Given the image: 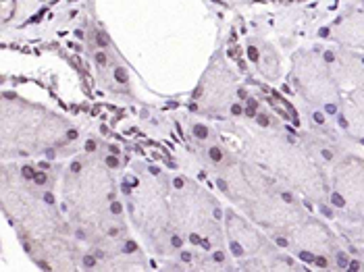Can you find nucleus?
Segmentation results:
<instances>
[{
  "mask_svg": "<svg viewBox=\"0 0 364 272\" xmlns=\"http://www.w3.org/2000/svg\"><path fill=\"white\" fill-rule=\"evenodd\" d=\"M323 156H325V158H327V160H331V158H333V154H331V152H329V150H323Z\"/></svg>",
  "mask_w": 364,
  "mask_h": 272,
  "instance_id": "7c9ffc66",
  "label": "nucleus"
},
{
  "mask_svg": "<svg viewBox=\"0 0 364 272\" xmlns=\"http://www.w3.org/2000/svg\"><path fill=\"white\" fill-rule=\"evenodd\" d=\"M300 260H304V262H312V260H314V256H312V254H308V252H300Z\"/></svg>",
  "mask_w": 364,
  "mask_h": 272,
  "instance_id": "2eb2a0df",
  "label": "nucleus"
},
{
  "mask_svg": "<svg viewBox=\"0 0 364 272\" xmlns=\"http://www.w3.org/2000/svg\"><path fill=\"white\" fill-rule=\"evenodd\" d=\"M21 175H23L25 179H33V175H35V170H33L31 166H23V170H21Z\"/></svg>",
  "mask_w": 364,
  "mask_h": 272,
  "instance_id": "0eeeda50",
  "label": "nucleus"
},
{
  "mask_svg": "<svg viewBox=\"0 0 364 272\" xmlns=\"http://www.w3.org/2000/svg\"><path fill=\"white\" fill-rule=\"evenodd\" d=\"M75 137H77V131L71 129V131H69V139H75Z\"/></svg>",
  "mask_w": 364,
  "mask_h": 272,
  "instance_id": "473e14b6",
  "label": "nucleus"
},
{
  "mask_svg": "<svg viewBox=\"0 0 364 272\" xmlns=\"http://www.w3.org/2000/svg\"><path fill=\"white\" fill-rule=\"evenodd\" d=\"M277 243H279L281 247H285V245H287V239H283V237H277Z\"/></svg>",
  "mask_w": 364,
  "mask_h": 272,
  "instance_id": "c756f323",
  "label": "nucleus"
},
{
  "mask_svg": "<svg viewBox=\"0 0 364 272\" xmlns=\"http://www.w3.org/2000/svg\"><path fill=\"white\" fill-rule=\"evenodd\" d=\"M33 181H35L38 185H44V183H48V179H46V175H44V172H35V175H33Z\"/></svg>",
  "mask_w": 364,
  "mask_h": 272,
  "instance_id": "20e7f679",
  "label": "nucleus"
},
{
  "mask_svg": "<svg viewBox=\"0 0 364 272\" xmlns=\"http://www.w3.org/2000/svg\"><path fill=\"white\" fill-rule=\"evenodd\" d=\"M115 79L119 83H127V71L123 69V66H117V69H115Z\"/></svg>",
  "mask_w": 364,
  "mask_h": 272,
  "instance_id": "f03ea898",
  "label": "nucleus"
},
{
  "mask_svg": "<svg viewBox=\"0 0 364 272\" xmlns=\"http://www.w3.org/2000/svg\"><path fill=\"white\" fill-rule=\"evenodd\" d=\"M135 249H138V245H135L133 241H127V243H125V252H127V254H133Z\"/></svg>",
  "mask_w": 364,
  "mask_h": 272,
  "instance_id": "4468645a",
  "label": "nucleus"
},
{
  "mask_svg": "<svg viewBox=\"0 0 364 272\" xmlns=\"http://www.w3.org/2000/svg\"><path fill=\"white\" fill-rule=\"evenodd\" d=\"M327 112H329V114H335V112H337L335 104H327Z\"/></svg>",
  "mask_w": 364,
  "mask_h": 272,
  "instance_id": "b1692460",
  "label": "nucleus"
},
{
  "mask_svg": "<svg viewBox=\"0 0 364 272\" xmlns=\"http://www.w3.org/2000/svg\"><path fill=\"white\" fill-rule=\"evenodd\" d=\"M171 243H173V247H181V245H183L181 237H177V235H173V237H171Z\"/></svg>",
  "mask_w": 364,
  "mask_h": 272,
  "instance_id": "f3484780",
  "label": "nucleus"
},
{
  "mask_svg": "<svg viewBox=\"0 0 364 272\" xmlns=\"http://www.w3.org/2000/svg\"><path fill=\"white\" fill-rule=\"evenodd\" d=\"M189 241H192V243H200V237H198V235H192Z\"/></svg>",
  "mask_w": 364,
  "mask_h": 272,
  "instance_id": "c9c22d12",
  "label": "nucleus"
},
{
  "mask_svg": "<svg viewBox=\"0 0 364 272\" xmlns=\"http://www.w3.org/2000/svg\"><path fill=\"white\" fill-rule=\"evenodd\" d=\"M71 170H73V172H79V170H81V164H79V162H73V164H71Z\"/></svg>",
  "mask_w": 364,
  "mask_h": 272,
  "instance_id": "a878e982",
  "label": "nucleus"
},
{
  "mask_svg": "<svg viewBox=\"0 0 364 272\" xmlns=\"http://www.w3.org/2000/svg\"><path fill=\"white\" fill-rule=\"evenodd\" d=\"M96 62H98V64H104V62H106V56H104V52H98V54H96Z\"/></svg>",
  "mask_w": 364,
  "mask_h": 272,
  "instance_id": "6ab92c4d",
  "label": "nucleus"
},
{
  "mask_svg": "<svg viewBox=\"0 0 364 272\" xmlns=\"http://www.w3.org/2000/svg\"><path fill=\"white\" fill-rule=\"evenodd\" d=\"M44 199H46L48 203H52V201H54V197H52V193H46V195H44Z\"/></svg>",
  "mask_w": 364,
  "mask_h": 272,
  "instance_id": "2f4dec72",
  "label": "nucleus"
},
{
  "mask_svg": "<svg viewBox=\"0 0 364 272\" xmlns=\"http://www.w3.org/2000/svg\"><path fill=\"white\" fill-rule=\"evenodd\" d=\"M219 187H221L223 191H227V183H225V181H219Z\"/></svg>",
  "mask_w": 364,
  "mask_h": 272,
  "instance_id": "4c0bfd02",
  "label": "nucleus"
},
{
  "mask_svg": "<svg viewBox=\"0 0 364 272\" xmlns=\"http://www.w3.org/2000/svg\"><path fill=\"white\" fill-rule=\"evenodd\" d=\"M38 266H40V268H42V270H50V266H48V264H46V262H40V264H38Z\"/></svg>",
  "mask_w": 364,
  "mask_h": 272,
  "instance_id": "72a5a7b5",
  "label": "nucleus"
},
{
  "mask_svg": "<svg viewBox=\"0 0 364 272\" xmlns=\"http://www.w3.org/2000/svg\"><path fill=\"white\" fill-rule=\"evenodd\" d=\"M333 58H335V56H333V52H325V60H327V62H331Z\"/></svg>",
  "mask_w": 364,
  "mask_h": 272,
  "instance_id": "c85d7f7f",
  "label": "nucleus"
},
{
  "mask_svg": "<svg viewBox=\"0 0 364 272\" xmlns=\"http://www.w3.org/2000/svg\"><path fill=\"white\" fill-rule=\"evenodd\" d=\"M321 35H323V37H327V35H329V29H327V27H323V29H321Z\"/></svg>",
  "mask_w": 364,
  "mask_h": 272,
  "instance_id": "ea45409f",
  "label": "nucleus"
},
{
  "mask_svg": "<svg viewBox=\"0 0 364 272\" xmlns=\"http://www.w3.org/2000/svg\"><path fill=\"white\" fill-rule=\"evenodd\" d=\"M83 266H85V268H94V266H96V258H94V256H85V258H83Z\"/></svg>",
  "mask_w": 364,
  "mask_h": 272,
  "instance_id": "423d86ee",
  "label": "nucleus"
},
{
  "mask_svg": "<svg viewBox=\"0 0 364 272\" xmlns=\"http://www.w3.org/2000/svg\"><path fill=\"white\" fill-rule=\"evenodd\" d=\"M85 150H87V152H94V150H96V143H94V141H87V143H85Z\"/></svg>",
  "mask_w": 364,
  "mask_h": 272,
  "instance_id": "4be33fe9",
  "label": "nucleus"
},
{
  "mask_svg": "<svg viewBox=\"0 0 364 272\" xmlns=\"http://www.w3.org/2000/svg\"><path fill=\"white\" fill-rule=\"evenodd\" d=\"M208 154H210V158H212L214 162H219L221 158H223V152H221L219 148H210V150H208Z\"/></svg>",
  "mask_w": 364,
  "mask_h": 272,
  "instance_id": "7ed1b4c3",
  "label": "nucleus"
},
{
  "mask_svg": "<svg viewBox=\"0 0 364 272\" xmlns=\"http://www.w3.org/2000/svg\"><path fill=\"white\" fill-rule=\"evenodd\" d=\"M312 262H314L318 268H327V260H325V258H314Z\"/></svg>",
  "mask_w": 364,
  "mask_h": 272,
  "instance_id": "dca6fc26",
  "label": "nucleus"
},
{
  "mask_svg": "<svg viewBox=\"0 0 364 272\" xmlns=\"http://www.w3.org/2000/svg\"><path fill=\"white\" fill-rule=\"evenodd\" d=\"M337 264H339V268H348V258L343 254H339L337 256Z\"/></svg>",
  "mask_w": 364,
  "mask_h": 272,
  "instance_id": "9b49d317",
  "label": "nucleus"
},
{
  "mask_svg": "<svg viewBox=\"0 0 364 272\" xmlns=\"http://www.w3.org/2000/svg\"><path fill=\"white\" fill-rule=\"evenodd\" d=\"M256 117H258V123H260L262 127H268V123H270L268 117H264V114H256Z\"/></svg>",
  "mask_w": 364,
  "mask_h": 272,
  "instance_id": "a211bd4d",
  "label": "nucleus"
},
{
  "mask_svg": "<svg viewBox=\"0 0 364 272\" xmlns=\"http://www.w3.org/2000/svg\"><path fill=\"white\" fill-rule=\"evenodd\" d=\"M194 135H196L198 139H206V137H208V129L204 127V125H196V127H194Z\"/></svg>",
  "mask_w": 364,
  "mask_h": 272,
  "instance_id": "f257e3e1",
  "label": "nucleus"
},
{
  "mask_svg": "<svg viewBox=\"0 0 364 272\" xmlns=\"http://www.w3.org/2000/svg\"><path fill=\"white\" fill-rule=\"evenodd\" d=\"M331 199H333V203H335V206H339V208H343V206H346L343 197H341L339 193H333V195H331Z\"/></svg>",
  "mask_w": 364,
  "mask_h": 272,
  "instance_id": "39448f33",
  "label": "nucleus"
},
{
  "mask_svg": "<svg viewBox=\"0 0 364 272\" xmlns=\"http://www.w3.org/2000/svg\"><path fill=\"white\" fill-rule=\"evenodd\" d=\"M121 210H123V206H121L119 201H112V203H110V212H112V214H121Z\"/></svg>",
  "mask_w": 364,
  "mask_h": 272,
  "instance_id": "9d476101",
  "label": "nucleus"
},
{
  "mask_svg": "<svg viewBox=\"0 0 364 272\" xmlns=\"http://www.w3.org/2000/svg\"><path fill=\"white\" fill-rule=\"evenodd\" d=\"M181 258H183V260H185V262H189V260H192V256H189V254H187V252H183V256H181Z\"/></svg>",
  "mask_w": 364,
  "mask_h": 272,
  "instance_id": "58836bf2",
  "label": "nucleus"
},
{
  "mask_svg": "<svg viewBox=\"0 0 364 272\" xmlns=\"http://www.w3.org/2000/svg\"><path fill=\"white\" fill-rule=\"evenodd\" d=\"M348 268H350V270H360V262H358V260H354V262H348Z\"/></svg>",
  "mask_w": 364,
  "mask_h": 272,
  "instance_id": "aec40b11",
  "label": "nucleus"
},
{
  "mask_svg": "<svg viewBox=\"0 0 364 272\" xmlns=\"http://www.w3.org/2000/svg\"><path fill=\"white\" fill-rule=\"evenodd\" d=\"M175 187H177V189L183 187V179H175Z\"/></svg>",
  "mask_w": 364,
  "mask_h": 272,
  "instance_id": "cd10ccee",
  "label": "nucleus"
},
{
  "mask_svg": "<svg viewBox=\"0 0 364 272\" xmlns=\"http://www.w3.org/2000/svg\"><path fill=\"white\" fill-rule=\"evenodd\" d=\"M96 42H98V44H100V46L104 48V46H106V44H108V37H106L104 33H98V35H96Z\"/></svg>",
  "mask_w": 364,
  "mask_h": 272,
  "instance_id": "ddd939ff",
  "label": "nucleus"
},
{
  "mask_svg": "<svg viewBox=\"0 0 364 272\" xmlns=\"http://www.w3.org/2000/svg\"><path fill=\"white\" fill-rule=\"evenodd\" d=\"M231 252H233L235 256H243V249H241V245H239V243H235V241H231Z\"/></svg>",
  "mask_w": 364,
  "mask_h": 272,
  "instance_id": "1a4fd4ad",
  "label": "nucleus"
},
{
  "mask_svg": "<svg viewBox=\"0 0 364 272\" xmlns=\"http://www.w3.org/2000/svg\"><path fill=\"white\" fill-rule=\"evenodd\" d=\"M106 164H108L110 168H117V166H119V160H117L115 156H108V158H106Z\"/></svg>",
  "mask_w": 364,
  "mask_h": 272,
  "instance_id": "f8f14e48",
  "label": "nucleus"
},
{
  "mask_svg": "<svg viewBox=\"0 0 364 272\" xmlns=\"http://www.w3.org/2000/svg\"><path fill=\"white\" fill-rule=\"evenodd\" d=\"M248 56H250V60H252V62H256V60H258V50H256L254 46H250V48H248Z\"/></svg>",
  "mask_w": 364,
  "mask_h": 272,
  "instance_id": "6e6552de",
  "label": "nucleus"
},
{
  "mask_svg": "<svg viewBox=\"0 0 364 272\" xmlns=\"http://www.w3.org/2000/svg\"><path fill=\"white\" fill-rule=\"evenodd\" d=\"M321 210H323V214H327V216H333V214H331V210H329V208H325V206H323V208H321Z\"/></svg>",
  "mask_w": 364,
  "mask_h": 272,
  "instance_id": "a19ab883",
  "label": "nucleus"
},
{
  "mask_svg": "<svg viewBox=\"0 0 364 272\" xmlns=\"http://www.w3.org/2000/svg\"><path fill=\"white\" fill-rule=\"evenodd\" d=\"M200 243H202V247H206V249H208V247H210V243H208V241H206V239H200Z\"/></svg>",
  "mask_w": 364,
  "mask_h": 272,
  "instance_id": "e433bc0d",
  "label": "nucleus"
},
{
  "mask_svg": "<svg viewBox=\"0 0 364 272\" xmlns=\"http://www.w3.org/2000/svg\"><path fill=\"white\" fill-rule=\"evenodd\" d=\"M246 114H248V117H256V108L248 106V108H246Z\"/></svg>",
  "mask_w": 364,
  "mask_h": 272,
  "instance_id": "412c9836",
  "label": "nucleus"
},
{
  "mask_svg": "<svg viewBox=\"0 0 364 272\" xmlns=\"http://www.w3.org/2000/svg\"><path fill=\"white\" fill-rule=\"evenodd\" d=\"M214 260H216V262H223V260H225L223 252H216V254H214Z\"/></svg>",
  "mask_w": 364,
  "mask_h": 272,
  "instance_id": "bb28decb",
  "label": "nucleus"
},
{
  "mask_svg": "<svg viewBox=\"0 0 364 272\" xmlns=\"http://www.w3.org/2000/svg\"><path fill=\"white\" fill-rule=\"evenodd\" d=\"M314 121H316V123H323V121H325V117L321 114V112H314Z\"/></svg>",
  "mask_w": 364,
  "mask_h": 272,
  "instance_id": "393cba45",
  "label": "nucleus"
},
{
  "mask_svg": "<svg viewBox=\"0 0 364 272\" xmlns=\"http://www.w3.org/2000/svg\"><path fill=\"white\" fill-rule=\"evenodd\" d=\"M231 112H233V114H241V106L233 104V106H231Z\"/></svg>",
  "mask_w": 364,
  "mask_h": 272,
  "instance_id": "5701e85b",
  "label": "nucleus"
},
{
  "mask_svg": "<svg viewBox=\"0 0 364 272\" xmlns=\"http://www.w3.org/2000/svg\"><path fill=\"white\" fill-rule=\"evenodd\" d=\"M283 199H285V201H293V197H291V193H283Z\"/></svg>",
  "mask_w": 364,
  "mask_h": 272,
  "instance_id": "f704fd0d",
  "label": "nucleus"
}]
</instances>
